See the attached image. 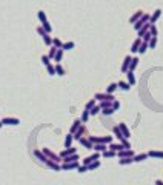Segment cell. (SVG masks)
I'll return each instance as SVG.
<instances>
[{
	"instance_id": "6da1fadb",
	"label": "cell",
	"mask_w": 163,
	"mask_h": 185,
	"mask_svg": "<svg viewBox=\"0 0 163 185\" xmlns=\"http://www.w3.org/2000/svg\"><path fill=\"white\" fill-rule=\"evenodd\" d=\"M88 137L92 143H105V145L112 143V136H88Z\"/></svg>"
},
{
	"instance_id": "7a4b0ae2",
	"label": "cell",
	"mask_w": 163,
	"mask_h": 185,
	"mask_svg": "<svg viewBox=\"0 0 163 185\" xmlns=\"http://www.w3.org/2000/svg\"><path fill=\"white\" fill-rule=\"evenodd\" d=\"M94 99L97 102H105V100H109V102H114V94H108V93H97L94 96Z\"/></svg>"
},
{
	"instance_id": "3957f363",
	"label": "cell",
	"mask_w": 163,
	"mask_h": 185,
	"mask_svg": "<svg viewBox=\"0 0 163 185\" xmlns=\"http://www.w3.org/2000/svg\"><path fill=\"white\" fill-rule=\"evenodd\" d=\"M100 159V153H94V154H91V156H88V157H85L83 161H82V165H89V163H92V162H96V161H99Z\"/></svg>"
},
{
	"instance_id": "277c9868",
	"label": "cell",
	"mask_w": 163,
	"mask_h": 185,
	"mask_svg": "<svg viewBox=\"0 0 163 185\" xmlns=\"http://www.w3.org/2000/svg\"><path fill=\"white\" fill-rule=\"evenodd\" d=\"M2 122H3V125H12V127L20 125V119H17V117H3Z\"/></svg>"
},
{
	"instance_id": "5b68a950",
	"label": "cell",
	"mask_w": 163,
	"mask_h": 185,
	"mask_svg": "<svg viewBox=\"0 0 163 185\" xmlns=\"http://www.w3.org/2000/svg\"><path fill=\"white\" fill-rule=\"evenodd\" d=\"M79 167H80L79 162H69V163L62 162V170H63V171H68V170H77Z\"/></svg>"
},
{
	"instance_id": "8992f818",
	"label": "cell",
	"mask_w": 163,
	"mask_h": 185,
	"mask_svg": "<svg viewBox=\"0 0 163 185\" xmlns=\"http://www.w3.org/2000/svg\"><path fill=\"white\" fill-rule=\"evenodd\" d=\"M143 14H145V12H143V11H142V9H139V11H135V12H134V14H132V16L129 17V23H132V25H134L135 22H139V20H140L142 17H143Z\"/></svg>"
},
{
	"instance_id": "52a82bcc",
	"label": "cell",
	"mask_w": 163,
	"mask_h": 185,
	"mask_svg": "<svg viewBox=\"0 0 163 185\" xmlns=\"http://www.w3.org/2000/svg\"><path fill=\"white\" fill-rule=\"evenodd\" d=\"M131 60H132V57L131 56H126L125 57V60H123V63H122V73H128L129 71V65H131Z\"/></svg>"
},
{
	"instance_id": "ba28073f",
	"label": "cell",
	"mask_w": 163,
	"mask_h": 185,
	"mask_svg": "<svg viewBox=\"0 0 163 185\" xmlns=\"http://www.w3.org/2000/svg\"><path fill=\"white\" fill-rule=\"evenodd\" d=\"M134 151L132 150H122V151L117 153V157L119 159H125V157H134Z\"/></svg>"
},
{
	"instance_id": "9c48e42d",
	"label": "cell",
	"mask_w": 163,
	"mask_h": 185,
	"mask_svg": "<svg viewBox=\"0 0 163 185\" xmlns=\"http://www.w3.org/2000/svg\"><path fill=\"white\" fill-rule=\"evenodd\" d=\"M46 167H48L49 170H54V171H60L62 170V165H59L57 162H54V161H51V159H48L46 161V163H45Z\"/></svg>"
},
{
	"instance_id": "30bf717a",
	"label": "cell",
	"mask_w": 163,
	"mask_h": 185,
	"mask_svg": "<svg viewBox=\"0 0 163 185\" xmlns=\"http://www.w3.org/2000/svg\"><path fill=\"white\" fill-rule=\"evenodd\" d=\"M77 153V148H74V147H71V148H65L62 153H60V157L62 159H65V157H68V156H71V154H76Z\"/></svg>"
},
{
	"instance_id": "8fae6325",
	"label": "cell",
	"mask_w": 163,
	"mask_h": 185,
	"mask_svg": "<svg viewBox=\"0 0 163 185\" xmlns=\"http://www.w3.org/2000/svg\"><path fill=\"white\" fill-rule=\"evenodd\" d=\"M85 133H86V127H85V125H82V127L77 130V131L74 133V139H76V140H80L82 137H85V136H83Z\"/></svg>"
},
{
	"instance_id": "7c38bea8",
	"label": "cell",
	"mask_w": 163,
	"mask_h": 185,
	"mask_svg": "<svg viewBox=\"0 0 163 185\" xmlns=\"http://www.w3.org/2000/svg\"><path fill=\"white\" fill-rule=\"evenodd\" d=\"M119 128H120V131H122V133H123V136H125V137H126V139H129V137H131V133H129V128H128V127H126V123H123V122H120V123H119Z\"/></svg>"
},
{
	"instance_id": "4fadbf2b",
	"label": "cell",
	"mask_w": 163,
	"mask_h": 185,
	"mask_svg": "<svg viewBox=\"0 0 163 185\" xmlns=\"http://www.w3.org/2000/svg\"><path fill=\"white\" fill-rule=\"evenodd\" d=\"M82 125H83V122H82V119H76V120H74V123L71 125V128H69V133H71V134H74V133H76V131H77V130H79Z\"/></svg>"
},
{
	"instance_id": "5bb4252c",
	"label": "cell",
	"mask_w": 163,
	"mask_h": 185,
	"mask_svg": "<svg viewBox=\"0 0 163 185\" xmlns=\"http://www.w3.org/2000/svg\"><path fill=\"white\" fill-rule=\"evenodd\" d=\"M79 142H80V145H83V147L88 148V150H92V148H94V143L89 140V137H82Z\"/></svg>"
},
{
	"instance_id": "9a60e30c",
	"label": "cell",
	"mask_w": 163,
	"mask_h": 185,
	"mask_svg": "<svg viewBox=\"0 0 163 185\" xmlns=\"http://www.w3.org/2000/svg\"><path fill=\"white\" fill-rule=\"evenodd\" d=\"M94 151L96 153H105L106 150H109L108 148V145H105V143H94Z\"/></svg>"
},
{
	"instance_id": "2e32d148",
	"label": "cell",
	"mask_w": 163,
	"mask_h": 185,
	"mask_svg": "<svg viewBox=\"0 0 163 185\" xmlns=\"http://www.w3.org/2000/svg\"><path fill=\"white\" fill-rule=\"evenodd\" d=\"M142 42H143V40H142L140 37L135 39L134 42H132V45H131V53H139V48H140Z\"/></svg>"
},
{
	"instance_id": "e0dca14e",
	"label": "cell",
	"mask_w": 163,
	"mask_h": 185,
	"mask_svg": "<svg viewBox=\"0 0 163 185\" xmlns=\"http://www.w3.org/2000/svg\"><path fill=\"white\" fill-rule=\"evenodd\" d=\"M162 12H163V11H162L160 8H157V9H155V11L152 12V14H151V23H152V25H155V22H157V20L160 19Z\"/></svg>"
},
{
	"instance_id": "ac0fdd59",
	"label": "cell",
	"mask_w": 163,
	"mask_h": 185,
	"mask_svg": "<svg viewBox=\"0 0 163 185\" xmlns=\"http://www.w3.org/2000/svg\"><path fill=\"white\" fill-rule=\"evenodd\" d=\"M108 148L109 150H112V151H115V153H119V151H122V150H126L123 145H122V143H109V145H108Z\"/></svg>"
},
{
	"instance_id": "d6986e66",
	"label": "cell",
	"mask_w": 163,
	"mask_h": 185,
	"mask_svg": "<svg viewBox=\"0 0 163 185\" xmlns=\"http://www.w3.org/2000/svg\"><path fill=\"white\" fill-rule=\"evenodd\" d=\"M34 156H36L40 162H43V163H46V161H48V157L45 156L43 151H40V150H36V151H34Z\"/></svg>"
},
{
	"instance_id": "ffe728a7",
	"label": "cell",
	"mask_w": 163,
	"mask_h": 185,
	"mask_svg": "<svg viewBox=\"0 0 163 185\" xmlns=\"http://www.w3.org/2000/svg\"><path fill=\"white\" fill-rule=\"evenodd\" d=\"M149 28H151V22H149V23H146V25H143V28H142V30H139L137 31V34H139V37L142 39V37H143L145 36V34L149 31Z\"/></svg>"
},
{
	"instance_id": "44dd1931",
	"label": "cell",
	"mask_w": 163,
	"mask_h": 185,
	"mask_svg": "<svg viewBox=\"0 0 163 185\" xmlns=\"http://www.w3.org/2000/svg\"><path fill=\"white\" fill-rule=\"evenodd\" d=\"M72 140H74V134H66L65 137V148H71L72 147Z\"/></svg>"
},
{
	"instance_id": "7402d4cb",
	"label": "cell",
	"mask_w": 163,
	"mask_h": 185,
	"mask_svg": "<svg viewBox=\"0 0 163 185\" xmlns=\"http://www.w3.org/2000/svg\"><path fill=\"white\" fill-rule=\"evenodd\" d=\"M148 153H140V154H135L134 156V162H143V161H146L148 159Z\"/></svg>"
},
{
	"instance_id": "603a6c76",
	"label": "cell",
	"mask_w": 163,
	"mask_h": 185,
	"mask_svg": "<svg viewBox=\"0 0 163 185\" xmlns=\"http://www.w3.org/2000/svg\"><path fill=\"white\" fill-rule=\"evenodd\" d=\"M126 77H128L126 82H128V84H129L131 86L135 85V76H134V71H128V73H126Z\"/></svg>"
},
{
	"instance_id": "cb8c5ba5",
	"label": "cell",
	"mask_w": 163,
	"mask_h": 185,
	"mask_svg": "<svg viewBox=\"0 0 163 185\" xmlns=\"http://www.w3.org/2000/svg\"><path fill=\"white\" fill-rule=\"evenodd\" d=\"M119 84V88L120 90H123V91H129L131 90V85L128 84V82H125V80H120V82H117Z\"/></svg>"
},
{
	"instance_id": "d4e9b609",
	"label": "cell",
	"mask_w": 163,
	"mask_h": 185,
	"mask_svg": "<svg viewBox=\"0 0 163 185\" xmlns=\"http://www.w3.org/2000/svg\"><path fill=\"white\" fill-rule=\"evenodd\" d=\"M148 156L149 157H157V159H163V151H155V150H151V151H148Z\"/></svg>"
},
{
	"instance_id": "484cf974",
	"label": "cell",
	"mask_w": 163,
	"mask_h": 185,
	"mask_svg": "<svg viewBox=\"0 0 163 185\" xmlns=\"http://www.w3.org/2000/svg\"><path fill=\"white\" fill-rule=\"evenodd\" d=\"M63 162H66V163H69V162H79V153H76V154H71V156L65 157V159H63Z\"/></svg>"
},
{
	"instance_id": "4316f807",
	"label": "cell",
	"mask_w": 163,
	"mask_h": 185,
	"mask_svg": "<svg viewBox=\"0 0 163 185\" xmlns=\"http://www.w3.org/2000/svg\"><path fill=\"white\" fill-rule=\"evenodd\" d=\"M112 131H114V134H115V137H117L119 140L125 137V136H123V133H122V131H120V128H119V125H115V127L112 128Z\"/></svg>"
},
{
	"instance_id": "83f0119b",
	"label": "cell",
	"mask_w": 163,
	"mask_h": 185,
	"mask_svg": "<svg viewBox=\"0 0 163 185\" xmlns=\"http://www.w3.org/2000/svg\"><path fill=\"white\" fill-rule=\"evenodd\" d=\"M57 51H59V48H57V46H54V45H52V46H49V53H48V57H49V59L52 60L54 57H56Z\"/></svg>"
},
{
	"instance_id": "f1b7e54d",
	"label": "cell",
	"mask_w": 163,
	"mask_h": 185,
	"mask_svg": "<svg viewBox=\"0 0 163 185\" xmlns=\"http://www.w3.org/2000/svg\"><path fill=\"white\" fill-rule=\"evenodd\" d=\"M102 156H103L105 159H111V157H115V156H117V153L112 151V150H106L105 153H102Z\"/></svg>"
},
{
	"instance_id": "f546056e",
	"label": "cell",
	"mask_w": 163,
	"mask_h": 185,
	"mask_svg": "<svg viewBox=\"0 0 163 185\" xmlns=\"http://www.w3.org/2000/svg\"><path fill=\"white\" fill-rule=\"evenodd\" d=\"M63 50L62 48H60V50L57 51V54H56V57H54V62H56V63H60V62H62V59H63Z\"/></svg>"
},
{
	"instance_id": "4dcf8cb0",
	"label": "cell",
	"mask_w": 163,
	"mask_h": 185,
	"mask_svg": "<svg viewBox=\"0 0 163 185\" xmlns=\"http://www.w3.org/2000/svg\"><path fill=\"white\" fill-rule=\"evenodd\" d=\"M97 105V100L96 99H91L89 102H86V105H85V109H88V111H91V109Z\"/></svg>"
},
{
	"instance_id": "1f68e13d",
	"label": "cell",
	"mask_w": 163,
	"mask_h": 185,
	"mask_svg": "<svg viewBox=\"0 0 163 185\" xmlns=\"http://www.w3.org/2000/svg\"><path fill=\"white\" fill-rule=\"evenodd\" d=\"M134 162V157H125V159L119 161V165H129V163Z\"/></svg>"
},
{
	"instance_id": "d6a6232c",
	"label": "cell",
	"mask_w": 163,
	"mask_h": 185,
	"mask_svg": "<svg viewBox=\"0 0 163 185\" xmlns=\"http://www.w3.org/2000/svg\"><path fill=\"white\" fill-rule=\"evenodd\" d=\"M42 39H43L45 45H48V46H52V39H54V37H51V36H49L48 32H46V34H45V36H43Z\"/></svg>"
},
{
	"instance_id": "836d02e7",
	"label": "cell",
	"mask_w": 163,
	"mask_h": 185,
	"mask_svg": "<svg viewBox=\"0 0 163 185\" xmlns=\"http://www.w3.org/2000/svg\"><path fill=\"white\" fill-rule=\"evenodd\" d=\"M119 88V84H109L108 85V88H106V93L108 94H114V91Z\"/></svg>"
},
{
	"instance_id": "e575fe53",
	"label": "cell",
	"mask_w": 163,
	"mask_h": 185,
	"mask_svg": "<svg viewBox=\"0 0 163 185\" xmlns=\"http://www.w3.org/2000/svg\"><path fill=\"white\" fill-rule=\"evenodd\" d=\"M37 17H39V20H40V23H45L46 20H48V19H46L45 11H42V9H40V11H37Z\"/></svg>"
},
{
	"instance_id": "d590c367",
	"label": "cell",
	"mask_w": 163,
	"mask_h": 185,
	"mask_svg": "<svg viewBox=\"0 0 163 185\" xmlns=\"http://www.w3.org/2000/svg\"><path fill=\"white\" fill-rule=\"evenodd\" d=\"M56 74L57 76H65V68L60 63H56Z\"/></svg>"
},
{
	"instance_id": "8d00e7d4",
	"label": "cell",
	"mask_w": 163,
	"mask_h": 185,
	"mask_svg": "<svg viewBox=\"0 0 163 185\" xmlns=\"http://www.w3.org/2000/svg\"><path fill=\"white\" fill-rule=\"evenodd\" d=\"M74 46H76V43H74V42H66V43H63L62 50L63 51H69V50H74Z\"/></svg>"
},
{
	"instance_id": "74e56055",
	"label": "cell",
	"mask_w": 163,
	"mask_h": 185,
	"mask_svg": "<svg viewBox=\"0 0 163 185\" xmlns=\"http://www.w3.org/2000/svg\"><path fill=\"white\" fill-rule=\"evenodd\" d=\"M139 57H132V60H131V65H129V71H134L135 68H137V65H139Z\"/></svg>"
},
{
	"instance_id": "f35d334b",
	"label": "cell",
	"mask_w": 163,
	"mask_h": 185,
	"mask_svg": "<svg viewBox=\"0 0 163 185\" xmlns=\"http://www.w3.org/2000/svg\"><path fill=\"white\" fill-rule=\"evenodd\" d=\"M148 50H149V45H148L146 42H142V45H140V48H139V54H145Z\"/></svg>"
},
{
	"instance_id": "ab89813d",
	"label": "cell",
	"mask_w": 163,
	"mask_h": 185,
	"mask_svg": "<svg viewBox=\"0 0 163 185\" xmlns=\"http://www.w3.org/2000/svg\"><path fill=\"white\" fill-rule=\"evenodd\" d=\"M89 116H91V113L88 111V109H85V111L82 113V117H80V119H82V122H83V123H86L88 120H89Z\"/></svg>"
},
{
	"instance_id": "60d3db41",
	"label": "cell",
	"mask_w": 163,
	"mask_h": 185,
	"mask_svg": "<svg viewBox=\"0 0 163 185\" xmlns=\"http://www.w3.org/2000/svg\"><path fill=\"white\" fill-rule=\"evenodd\" d=\"M46 71H48V74H49V76H56V65L49 63L48 66H46Z\"/></svg>"
},
{
	"instance_id": "b9f144b4",
	"label": "cell",
	"mask_w": 163,
	"mask_h": 185,
	"mask_svg": "<svg viewBox=\"0 0 163 185\" xmlns=\"http://www.w3.org/2000/svg\"><path fill=\"white\" fill-rule=\"evenodd\" d=\"M114 113H115L114 108H103V109H102V114H103V116H112Z\"/></svg>"
},
{
	"instance_id": "7bdbcfd3",
	"label": "cell",
	"mask_w": 163,
	"mask_h": 185,
	"mask_svg": "<svg viewBox=\"0 0 163 185\" xmlns=\"http://www.w3.org/2000/svg\"><path fill=\"white\" fill-rule=\"evenodd\" d=\"M52 45H54V46H57L59 50H60V48L63 46V42H62V40H60L59 37H54V39H52Z\"/></svg>"
},
{
	"instance_id": "ee69618b",
	"label": "cell",
	"mask_w": 163,
	"mask_h": 185,
	"mask_svg": "<svg viewBox=\"0 0 163 185\" xmlns=\"http://www.w3.org/2000/svg\"><path fill=\"white\" fill-rule=\"evenodd\" d=\"M100 165H102V162H100V161H96V162H92V163L88 165V170H89V171H91V170H96V168H99Z\"/></svg>"
},
{
	"instance_id": "f6af8a7d",
	"label": "cell",
	"mask_w": 163,
	"mask_h": 185,
	"mask_svg": "<svg viewBox=\"0 0 163 185\" xmlns=\"http://www.w3.org/2000/svg\"><path fill=\"white\" fill-rule=\"evenodd\" d=\"M42 26H43V30L48 32V34H51V31H52V26H51V23L48 22V20H46L45 23H42Z\"/></svg>"
},
{
	"instance_id": "bcb514c9",
	"label": "cell",
	"mask_w": 163,
	"mask_h": 185,
	"mask_svg": "<svg viewBox=\"0 0 163 185\" xmlns=\"http://www.w3.org/2000/svg\"><path fill=\"white\" fill-rule=\"evenodd\" d=\"M91 116H96V114H99V113H102V107L100 105H96V107H94L92 109H91Z\"/></svg>"
},
{
	"instance_id": "7dc6e473",
	"label": "cell",
	"mask_w": 163,
	"mask_h": 185,
	"mask_svg": "<svg viewBox=\"0 0 163 185\" xmlns=\"http://www.w3.org/2000/svg\"><path fill=\"white\" fill-rule=\"evenodd\" d=\"M149 32L152 34V37H157V34H159V30H157V26L151 23V28H149Z\"/></svg>"
},
{
	"instance_id": "c3c4849f",
	"label": "cell",
	"mask_w": 163,
	"mask_h": 185,
	"mask_svg": "<svg viewBox=\"0 0 163 185\" xmlns=\"http://www.w3.org/2000/svg\"><path fill=\"white\" fill-rule=\"evenodd\" d=\"M149 50H154V48H155V45H157V37H152L151 40H149Z\"/></svg>"
},
{
	"instance_id": "681fc988",
	"label": "cell",
	"mask_w": 163,
	"mask_h": 185,
	"mask_svg": "<svg viewBox=\"0 0 163 185\" xmlns=\"http://www.w3.org/2000/svg\"><path fill=\"white\" fill-rule=\"evenodd\" d=\"M151 39H152V34L149 32V31H148V32L145 34L143 37H142V40H143V42H146V43H149V40H151Z\"/></svg>"
},
{
	"instance_id": "f907efd6",
	"label": "cell",
	"mask_w": 163,
	"mask_h": 185,
	"mask_svg": "<svg viewBox=\"0 0 163 185\" xmlns=\"http://www.w3.org/2000/svg\"><path fill=\"white\" fill-rule=\"evenodd\" d=\"M42 63H43L45 66H48V65L51 63V59H49L48 56H42Z\"/></svg>"
},
{
	"instance_id": "816d5d0a",
	"label": "cell",
	"mask_w": 163,
	"mask_h": 185,
	"mask_svg": "<svg viewBox=\"0 0 163 185\" xmlns=\"http://www.w3.org/2000/svg\"><path fill=\"white\" fill-rule=\"evenodd\" d=\"M77 171H79V173H86V171H89V170H88L86 165H80V167L77 168Z\"/></svg>"
},
{
	"instance_id": "f5cc1de1",
	"label": "cell",
	"mask_w": 163,
	"mask_h": 185,
	"mask_svg": "<svg viewBox=\"0 0 163 185\" xmlns=\"http://www.w3.org/2000/svg\"><path fill=\"white\" fill-rule=\"evenodd\" d=\"M37 32H39V36H42V37H43V36H45V34H46V31L43 30V26H42V25H40V26H39V28H37Z\"/></svg>"
},
{
	"instance_id": "db71d44e",
	"label": "cell",
	"mask_w": 163,
	"mask_h": 185,
	"mask_svg": "<svg viewBox=\"0 0 163 185\" xmlns=\"http://www.w3.org/2000/svg\"><path fill=\"white\" fill-rule=\"evenodd\" d=\"M112 108L117 111V109L120 108V102H119V100H114V102H112Z\"/></svg>"
},
{
	"instance_id": "11a10c76",
	"label": "cell",
	"mask_w": 163,
	"mask_h": 185,
	"mask_svg": "<svg viewBox=\"0 0 163 185\" xmlns=\"http://www.w3.org/2000/svg\"><path fill=\"white\" fill-rule=\"evenodd\" d=\"M155 185H163V181H155Z\"/></svg>"
},
{
	"instance_id": "9f6ffc18",
	"label": "cell",
	"mask_w": 163,
	"mask_h": 185,
	"mask_svg": "<svg viewBox=\"0 0 163 185\" xmlns=\"http://www.w3.org/2000/svg\"><path fill=\"white\" fill-rule=\"evenodd\" d=\"M2 127H3V122H2V120H0V128H2Z\"/></svg>"
}]
</instances>
